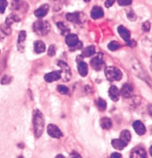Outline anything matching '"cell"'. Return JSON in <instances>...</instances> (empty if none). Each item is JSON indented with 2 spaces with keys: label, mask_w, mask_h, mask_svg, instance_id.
<instances>
[{
  "label": "cell",
  "mask_w": 152,
  "mask_h": 158,
  "mask_svg": "<svg viewBox=\"0 0 152 158\" xmlns=\"http://www.w3.org/2000/svg\"><path fill=\"white\" fill-rule=\"evenodd\" d=\"M33 125H34V134L36 137H40L44 131V117L42 112L39 110L36 109L33 114Z\"/></svg>",
  "instance_id": "cell-1"
},
{
  "label": "cell",
  "mask_w": 152,
  "mask_h": 158,
  "mask_svg": "<svg viewBox=\"0 0 152 158\" xmlns=\"http://www.w3.org/2000/svg\"><path fill=\"white\" fill-rule=\"evenodd\" d=\"M51 25L47 21L39 19L36 21L33 25V31L39 36H46L50 32Z\"/></svg>",
  "instance_id": "cell-2"
},
{
  "label": "cell",
  "mask_w": 152,
  "mask_h": 158,
  "mask_svg": "<svg viewBox=\"0 0 152 158\" xmlns=\"http://www.w3.org/2000/svg\"><path fill=\"white\" fill-rule=\"evenodd\" d=\"M106 78L109 81H120L122 77V73L120 70L116 67H107L105 69Z\"/></svg>",
  "instance_id": "cell-3"
},
{
  "label": "cell",
  "mask_w": 152,
  "mask_h": 158,
  "mask_svg": "<svg viewBox=\"0 0 152 158\" xmlns=\"http://www.w3.org/2000/svg\"><path fill=\"white\" fill-rule=\"evenodd\" d=\"M58 65L61 69V70L60 71L61 78L63 79L64 81H68V80H70L71 77V69L69 68V66L67 65L66 62L63 61H59Z\"/></svg>",
  "instance_id": "cell-4"
},
{
  "label": "cell",
  "mask_w": 152,
  "mask_h": 158,
  "mask_svg": "<svg viewBox=\"0 0 152 158\" xmlns=\"http://www.w3.org/2000/svg\"><path fill=\"white\" fill-rule=\"evenodd\" d=\"M47 131L48 135L53 138H60L63 137V133L57 126L54 124H49L47 126Z\"/></svg>",
  "instance_id": "cell-5"
},
{
  "label": "cell",
  "mask_w": 152,
  "mask_h": 158,
  "mask_svg": "<svg viewBox=\"0 0 152 158\" xmlns=\"http://www.w3.org/2000/svg\"><path fill=\"white\" fill-rule=\"evenodd\" d=\"M90 63H91V67H92L95 71H100L104 65V61L103 59H102V54L98 55V56L93 58L92 60H91V62H90Z\"/></svg>",
  "instance_id": "cell-6"
},
{
  "label": "cell",
  "mask_w": 152,
  "mask_h": 158,
  "mask_svg": "<svg viewBox=\"0 0 152 158\" xmlns=\"http://www.w3.org/2000/svg\"><path fill=\"white\" fill-rule=\"evenodd\" d=\"M65 43H66L68 46L70 48L77 47L80 44L78 36L74 34H67L66 37H65Z\"/></svg>",
  "instance_id": "cell-7"
},
{
  "label": "cell",
  "mask_w": 152,
  "mask_h": 158,
  "mask_svg": "<svg viewBox=\"0 0 152 158\" xmlns=\"http://www.w3.org/2000/svg\"><path fill=\"white\" fill-rule=\"evenodd\" d=\"M131 158H147V154L146 152L145 151L144 148H141V147H136L135 148L131 151Z\"/></svg>",
  "instance_id": "cell-8"
},
{
  "label": "cell",
  "mask_w": 152,
  "mask_h": 158,
  "mask_svg": "<svg viewBox=\"0 0 152 158\" xmlns=\"http://www.w3.org/2000/svg\"><path fill=\"white\" fill-rule=\"evenodd\" d=\"M60 78H61V76H60V71H52V72L51 73H47L45 75V77H44L45 80L47 82H52L56 81V80H60Z\"/></svg>",
  "instance_id": "cell-9"
},
{
  "label": "cell",
  "mask_w": 152,
  "mask_h": 158,
  "mask_svg": "<svg viewBox=\"0 0 152 158\" xmlns=\"http://www.w3.org/2000/svg\"><path fill=\"white\" fill-rule=\"evenodd\" d=\"M133 91H134V89L133 87L129 84H125L121 89L120 92L122 96L125 98H129L132 96L133 94Z\"/></svg>",
  "instance_id": "cell-10"
},
{
  "label": "cell",
  "mask_w": 152,
  "mask_h": 158,
  "mask_svg": "<svg viewBox=\"0 0 152 158\" xmlns=\"http://www.w3.org/2000/svg\"><path fill=\"white\" fill-rule=\"evenodd\" d=\"M133 128L135 130L136 133L139 135H143L146 133V129L144 124L141 121L137 120L133 123Z\"/></svg>",
  "instance_id": "cell-11"
},
{
  "label": "cell",
  "mask_w": 152,
  "mask_h": 158,
  "mask_svg": "<svg viewBox=\"0 0 152 158\" xmlns=\"http://www.w3.org/2000/svg\"><path fill=\"white\" fill-rule=\"evenodd\" d=\"M117 31H118L119 34L120 35L121 37L123 39L125 42L129 43L130 41V37H131L130 31L128 30V29H126L124 26H122V25H120V26L118 27Z\"/></svg>",
  "instance_id": "cell-12"
},
{
  "label": "cell",
  "mask_w": 152,
  "mask_h": 158,
  "mask_svg": "<svg viewBox=\"0 0 152 158\" xmlns=\"http://www.w3.org/2000/svg\"><path fill=\"white\" fill-rule=\"evenodd\" d=\"M49 10V6L48 5H43L41 7H39V8L36 9L34 12V14L36 17L38 18H43L44 16L47 15V12Z\"/></svg>",
  "instance_id": "cell-13"
},
{
  "label": "cell",
  "mask_w": 152,
  "mask_h": 158,
  "mask_svg": "<svg viewBox=\"0 0 152 158\" xmlns=\"http://www.w3.org/2000/svg\"><path fill=\"white\" fill-rule=\"evenodd\" d=\"M81 15L82 14H80L78 12L70 13V14H68L66 15V19L68 21L72 22V23L80 24V23H82Z\"/></svg>",
  "instance_id": "cell-14"
},
{
  "label": "cell",
  "mask_w": 152,
  "mask_h": 158,
  "mask_svg": "<svg viewBox=\"0 0 152 158\" xmlns=\"http://www.w3.org/2000/svg\"><path fill=\"white\" fill-rule=\"evenodd\" d=\"M91 16L94 19H100L103 16V10L99 6H94L91 11Z\"/></svg>",
  "instance_id": "cell-15"
},
{
  "label": "cell",
  "mask_w": 152,
  "mask_h": 158,
  "mask_svg": "<svg viewBox=\"0 0 152 158\" xmlns=\"http://www.w3.org/2000/svg\"><path fill=\"white\" fill-rule=\"evenodd\" d=\"M109 97H111V99L113 101H117L119 100V97H120V91H119L118 88L115 85L111 86V88L109 89Z\"/></svg>",
  "instance_id": "cell-16"
},
{
  "label": "cell",
  "mask_w": 152,
  "mask_h": 158,
  "mask_svg": "<svg viewBox=\"0 0 152 158\" xmlns=\"http://www.w3.org/2000/svg\"><path fill=\"white\" fill-rule=\"evenodd\" d=\"M78 71H79V73H80L82 77L87 76L88 73V65L85 62L80 61L79 62Z\"/></svg>",
  "instance_id": "cell-17"
},
{
  "label": "cell",
  "mask_w": 152,
  "mask_h": 158,
  "mask_svg": "<svg viewBox=\"0 0 152 158\" xmlns=\"http://www.w3.org/2000/svg\"><path fill=\"white\" fill-rule=\"evenodd\" d=\"M111 145L115 149L117 150H122L125 148L127 145L125 143L122 142L120 139H113L111 141Z\"/></svg>",
  "instance_id": "cell-18"
},
{
  "label": "cell",
  "mask_w": 152,
  "mask_h": 158,
  "mask_svg": "<svg viewBox=\"0 0 152 158\" xmlns=\"http://www.w3.org/2000/svg\"><path fill=\"white\" fill-rule=\"evenodd\" d=\"M120 139L122 141V142L125 143L126 145L129 144L131 139V135L130 131H128V130H123V131L120 133Z\"/></svg>",
  "instance_id": "cell-19"
},
{
  "label": "cell",
  "mask_w": 152,
  "mask_h": 158,
  "mask_svg": "<svg viewBox=\"0 0 152 158\" xmlns=\"http://www.w3.org/2000/svg\"><path fill=\"white\" fill-rule=\"evenodd\" d=\"M45 45L43 41H36L34 43V51L36 54H42L45 52Z\"/></svg>",
  "instance_id": "cell-20"
},
{
  "label": "cell",
  "mask_w": 152,
  "mask_h": 158,
  "mask_svg": "<svg viewBox=\"0 0 152 158\" xmlns=\"http://www.w3.org/2000/svg\"><path fill=\"white\" fill-rule=\"evenodd\" d=\"M100 126L103 129H109L112 126V122L109 117H103L100 120Z\"/></svg>",
  "instance_id": "cell-21"
},
{
  "label": "cell",
  "mask_w": 152,
  "mask_h": 158,
  "mask_svg": "<svg viewBox=\"0 0 152 158\" xmlns=\"http://www.w3.org/2000/svg\"><path fill=\"white\" fill-rule=\"evenodd\" d=\"M95 54V48L94 46H88L84 49L82 51V56L84 57H90Z\"/></svg>",
  "instance_id": "cell-22"
},
{
  "label": "cell",
  "mask_w": 152,
  "mask_h": 158,
  "mask_svg": "<svg viewBox=\"0 0 152 158\" xmlns=\"http://www.w3.org/2000/svg\"><path fill=\"white\" fill-rule=\"evenodd\" d=\"M18 21H19V19L18 18V16L14 15V14H11V15L8 16V17H7L5 24L10 26V25H12L13 23H14V22H18Z\"/></svg>",
  "instance_id": "cell-23"
},
{
  "label": "cell",
  "mask_w": 152,
  "mask_h": 158,
  "mask_svg": "<svg viewBox=\"0 0 152 158\" xmlns=\"http://www.w3.org/2000/svg\"><path fill=\"white\" fill-rule=\"evenodd\" d=\"M97 106L98 108L100 111H105L106 109V107H107L106 102L102 98H99L97 101Z\"/></svg>",
  "instance_id": "cell-24"
},
{
  "label": "cell",
  "mask_w": 152,
  "mask_h": 158,
  "mask_svg": "<svg viewBox=\"0 0 152 158\" xmlns=\"http://www.w3.org/2000/svg\"><path fill=\"white\" fill-rule=\"evenodd\" d=\"M120 44H119V43H117V42H116V41H112L109 44L108 48H109V50L114 51H117V49L120 48Z\"/></svg>",
  "instance_id": "cell-25"
},
{
  "label": "cell",
  "mask_w": 152,
  "mask_h": 158,
  "mask_svg": "<svg viewBox=\"0 0 152 158\" xmlns=\"http://www.w3.org/2000/svg\"><path fill=\"white\" fill-rule=\"evenodd\" d=\"M57 91L60 92L61 94H67L68 93V89L65 85H60L57 86Z\"/></svg>",
  "instance_id": "cell-26"
},
{
  "label": "cell",
  "mask_w": 152,
  "mask_h": 158,
  "mask_svg": "<svg viewBox=\"0 0 152 158\" xmlns=\"http://www.w3.org/2000/svg\"><path fill=\"white\" fill-rule=\"evenodd\" d=\"M8 6L7 0H0V14H3Z\"/></svg>",
  "instance_id": "cell-27"
},
{
  "label": "cell",
  "mask_w": 152,
  "mask_h": 158,
  "mask_svg": "<svg viewBox=\"0 0 152 158\" xmlns=\"http://www.w3.org/2000/svg\"><path fill=\"white\" fill-rule=\"evenodd\" d=\"M57 26L59 28H60V30L61 31L62 34H65L69 32V29L67 28V27L65 26L63 23H57Z\"/></svg>",
  "instance_id": "cell-28"
},
{
  "label": "cell",
  "mask_w": 152,
  "mask_h": 158,
  "mask_svg": "<svg viewBox=\"0 0 152 158\" xmlns=\"http://www.w3.org/2000/svg\"><path fill=\"white\" fill-rule=\"evenodd\" d=\"M25 38H26V32L25 31H21L19 34V38H18V43H23L24 41L25 40Z\"/></svg>",
  "instance_id": "cell-29"
},
{
  "label": "cell",
  "mask_w": 152,
  "mask_h": 158,
  "mask_svg": "<svg viewBox=\"0 0 152 158\" xmlns=\"http://www.w3.org/2000/svg\"><path fill=\"white\" fill-rule=\"evenodd\" d=\"M56 47H55V45H50V47H49L48 51H47V54H48L50 56H54V55L56 54Z\"/></svg>",
  "instance_id": "cell-30"
},
{
  "label": "cell",
  "mask_w": 152,
  "mask_h": 158,
  "mask_svg": "<svg viewBox=\"0 0 152 158\" xmlns=\"http://www.w3.org/2000/svg\"><path fill=\"white\" fill-rule=\"evenodd\" d=\"M118 4L121 5V6H127L131 4L132 0H117Z\"/></svg>",
  "instance_id": "cell-31"
},
{
  "label": "cell",
  "mask_w": 152,
  "mask_h": 158,
  "mask_svg": "<svg viewBox=\"0 0 152 158\" xmlns=\"http://www.w3.org/2000/svg\"><path fill=\"white\" fill-rule=\"evenodd\" d=\"M151 29V24L148 21L147 22H145L142 25V30H143L145 32H148Z\"/></svg>",
  "instance_id": "cell-32"
},
{
  "label": "cell",
  "mask_w": 152,
  "mask_h": 158,
  "mask_svg": "<svg viewBox=\"0 0 152 158\" xmlns=\"http://www.w3.org/2000/svg\"><path fill=\"white\" fill-rule=\"evenodd\" d=\"M1 28H2V30L3 32H5L6 34H10V32H11V31H10V26H9V25H6V24H5V25H2Z\"/></svg>",
  "instance_id": "cell-33"
},
{
  "label": "cell",
  "mask_w": 152,
  "mask_h": 158,
  "mask_svg": "<svg viewBox=\"0 0 152 158\" xmlns=\"http://www.w3.org/2000/svg\"><path fill=\"white\" fill-rule=\"evenodd\" d=\"M115 2H116V0H106L105 2V6L106 8H110V7H111L114 4Z\"/></svg>",
  "instance_id": "cell-34"
},
{
  "label": "cell",
  "mask_w": 152,
  "mask_h": 158,
  "mask_svg": "<svg viewBox=\"0 0 152 158\" xmlns=\"http://www.w3.org/2000/svg\"><path fill=\"white\" fill-rule=\"evenodd\" d=\"M69 158H82V157L77 153V152H74L70 154V156H69Z\"/></svg>",
  "instance_id": "cell-35"
},
{
  "label": "cell",
  "mask_w": 152,
  "mask_h": 158,
  "mask_svg": "<svg viewBox=\"0 0 152 158\" xmlns=\"http://www.w3.org/2000/svg\"><path fill=\"white\" fill-rule=\"evenodd\" d=\"M1 82L2 84H8L10 82V79H9V77L8 76H5L2 79Z\"/></svg>",
  "instance_id": "cell-36"
},
{
  "label": "cell",
  "mask_w": 152,
  "mask_h": 158,
  "mask_svg": "<svg viewBox=\"0 0 152 158\" xmlns=\"http://www.w3.org/2000/svg\"><path fill=\"white\" fill-rule=\"evenodd\" d=\"M111 158H122V155L120 153H113L111 155Z\"/></svg>",
  "instance_id": "cell-37"
},
{
  "label": "cell",
  "mask_w": 152,
  "mask_h": 158,
  "mask_svg": "<svg viewBox=\"0 0 152 158\" xmlns=\"http://www.w3.org/2000/svg\"><path fill=\"white\" fill-rule=\"evenodd\" d=\"M56 158H65V157H64V156L62 155V154H58V155L56 157Z\"/></svg>",
  "instance_id": "cell-38"
},
{
  "label": "cell",
  "mask_w": 152,
  "mask_h": 158,
  "mask_svg": "<svg viewBox=\"0 0 152 158\" xmlns=\"http://www.w3.org/2000/svg\"><path fill=\"white\" fill-rule=\"evenodd\" d=\"M84 1H85V2H89L91 1V0H84Z\"/></svg>",
  "instance_id": "cell-39"
}]
</instances>
